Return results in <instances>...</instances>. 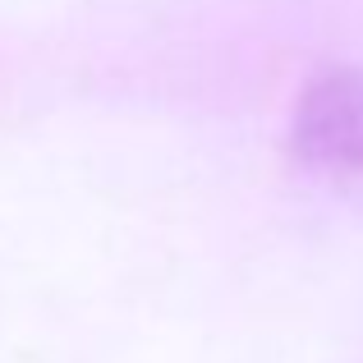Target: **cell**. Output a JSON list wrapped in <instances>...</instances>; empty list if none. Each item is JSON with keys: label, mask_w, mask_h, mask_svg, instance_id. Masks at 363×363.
I'll use <instances>...</instances> for the list:
<instances>
[{"label": "cell", "mask_w": 363, "mask_h": 363, "mask_svg": "<svg viewBox=\"0 0 363 363\" xmlns=\"http://www.w3.org/2000/svg\"><path fill=\"white\" fill-rule=\"evenodd\" d=\"M290 147L313 179L363 203V69L331 65L303 83L290 116Z\"/></svg>", "instance_id": "6da1fadb"}]
</instances>
